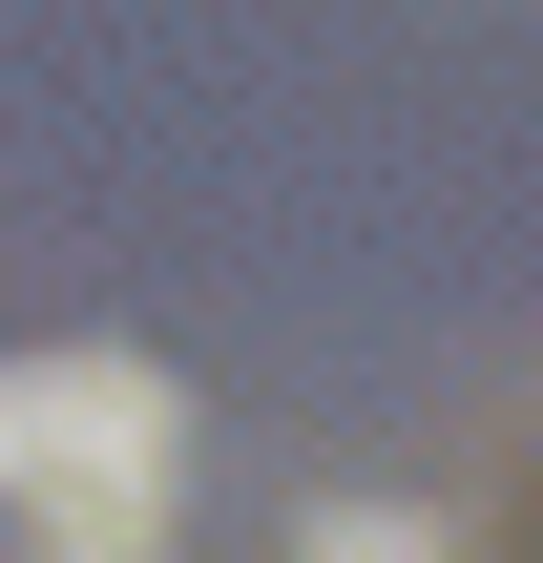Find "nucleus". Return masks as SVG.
Returning a JSON list of instances; mask_svg holds the SVG:
<instances>
[{
  "instance_id": "1",
  "label": "nucleus",
  "mask_w": 543,
  "mask_h": 563,
  "mask_svg": "<svg viewBox=\"0 0 543 563\" xmlns=\"http://www.w3.org/2000/svg\"><path fill=\"white\" fill-rule=\"evenodd\" d=\"M167 501H188V397H167V355L63 334V355L0 376V522H21V563H146Z\"/></svg>"
}]
</instances>
